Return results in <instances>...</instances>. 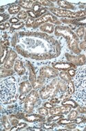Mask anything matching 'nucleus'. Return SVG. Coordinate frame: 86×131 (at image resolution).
<instances>
[{"label": "nucleus", "instance_id": "1", "mask_svg": "<svg viewBox=\"0 0 86 131\" xmlns=\"http://www.w3.org/2000/svg\"><path fill=\"white\" fill-rule=\"evenodd\" d=\"M74 85L75 98L81 102H86V66L81 67L76 71Z\"/></svg>", "mask_w": 86, "mask_h": 131}, {"label": "nucleus", "instance_id": "2", "mask_svg": "<svg viewBox=\"0 0 86 131\" xmlns=\"http://www.w3.org/2000/svg\"><path fill=\"white\" fill-rule=\"evenodd\" d=\"M1 101L3 103H8L15 97L17 92L16 79L10 77L1 81Z\"/></svg>", "mask_w": 86, "mask_h": 131}, {"label": "nucleus", "instance_id": "3", "mask_svg": "<svg viewBox=\"0 0 86 131\" xmlns=\"http://www.w3.org/2000/svg\"><path fill=\"white\" fill-rule=\"evenodd\" d=\"M50 12L54 15L59 17H69V18H77L86 16V10H81L79 12H72L66 9H61L59 8H50Z\"/></svg>", "mask_w": 86, "mask_h": 131}, {"label": "nucleus", "instance_id": "4", "mask_svg": "<svg viewBox=\"0 0 86 131\" xmlns=\"http://www.w3.org/2000/svg\"><path fill=\"white\" fill-rule=\"evenodd\" d=\"M59 89V81L54 79L44 88H43L39 93V95L42 100H47L49 97L55 96Z\"/></svg>", "mask_w": 86, "mask_h": 131}, {"label": "nucleus", "instance_id": "5", "mask_svg": "<svg viewBox=\"0 0 86 131\" xmlns=\"http://www.w3.org/2000/svg\"><path fill=\"white\" fill-rule=\"evenodd\" d=\"M39 96L40 95L36 90H33L28 94L25 101V111L26 113H31L33 112L34 106L39 100Z\"/></svg>", "mask_w": 86, "mask_h": 131}, {"label": "nucleus", "instance_id": "6", "mask_svg": "<svg viewBox=\"0 0 86 131\" xmlns=\"http://www.w3.org/2000/svg\"><path fill=\"white\" fill-rule=\"evenodd\" d=\"M40 75L43 78H54L59 75L58 70L50 66H44L40 70Z\"/></svg>", "mask_w": 86, "mask_h": 131}, {"label": "nucleus", "instance_id": "7", "mask_svg": "<svg viewBox=\"0 0 86 131\" xmlns=\"http://www.w3.org/2000/svg\"><path fill=\"white\" fill-rule=\"evenodd\" d=\"M48 21H50L52 23H57V21H58L57 19L54 15H52V14L46 13L45 15H43V16H41V17H39V18H38L35 21L33 27L35 28L38 27L39 26L41 25L42 24L47 23Z\"/></svg>", "mask_w": 86, "mask_h": 131}, {"label": "nucleus", "instance_id": "8", "mask_svg": "<svg viewBox=\"0 0 86 131\" xmlns=\"http://www.w3.org/2000/svg\"><path fill=\"white\" fill-rule=\"evenodd\" d=\"M17 57V54L15 51L13 50H10L8 54V56L7 57L6 60L5 61L4 64L3 66V67L6 69H11L13 68V66L15 65V59Z\"/></svg>", "mask_w": 86, "mask_h": 131}, {"label": "nucleus", "instance_id": "9", "mask_svg": "<svg viewBox=\"0 0 86 131\" xmlns=\"http://www.w3.org/2000/svg\"><path fill=\"white\" fill-rule=\"evenodd\" d=\"M32 85L28 81H23L19 86V92L21 95H27L32 91Z\"/></svg>", "mask_w": 86, "mask_h": 131}, {"label": "nucleus", "instance_id": "10", "mask_svg": "<svg viewBox=\"0 0 86 131\" xmlns=\"http://www.w3.org/2000/svg\"><path fill=\"white\" fill-rule=\"evenodd\" d=\"M15 70L19 75H23L26 72V68L23 66V63L21 59H17L15 62Z\"/></svg>", "mask_w": 86, "mask_h": 131}, {"label": "nucleus", "instance_id": "11", "mask_svg": "<svg viewBox=\"0 0 86 131\" xmlns=\"http://www.w3.org/2000/svg\"><path fill=\"white\" fill-rule=\"evenodd\" d=\"M40 30L43 32L52 33L54 30V26L50 23H45L40 26Z\"/></svg>", "mask_w": 86, "mask_h": 131}, {"label": "nucleus", "instance_id": "12", "mask_svg": "<svg viewBox=\"0 0 86 131\" xmlns=\"http://www.w3.org/2000/svg\"><path fill=\"white\" fill-rule=\"evenodd\" d=\"M18 5L20 7H22L24 9H31L34 5L33 1H19L18 2Z\"/></svg>", "mask_w": 86, "mask_h": 131}, {"label": "nucleus", "instance_id": "13", "mask_svg": "<svg viewBox=\"0 0 86 131\" xmlns=\"http://www.w3.org/2000/svg\"><path fill=\"white\" fill-rule=\"evenodd\" d=\"M59 77L61 78L63 81H66V82H70V81H72V77H71L70 75V74L68 73V72L67 71H61V72H59Z\"/></svg>", "mask_w": 86, "mask_h": 131}, {"label": "nucleus", "instance_id": "14", "mask_svg": "<svg viewBox=\"0 0 86 131\" xmlns=\"http://www.w3.org/2000/svg\"><path fill=\"white\" fill-rule=\"evenodd\" d=\"M57 4L59 6H61L63 8H66V9H74L75 7L72 4L66 2V1H58L57 2Z\"/></svg>", "mask_w": 86, "mask_h": 131}, {"label": "nucleus", "instance_id": "15", "mask_svg": "<svg viewBox=\"0 0 86 131\" xmlns=\"http://www.w3.org/2000/svg\"><path fill=\"white\" fill-rule=\"evenodd\" d=\"M21 11V7L18 4H13L9 7L8 12L11 15H16Z\"/></svg>", "mask_w": 86, "mask_h": 131}, {"label": "nucleus", "instance_id": "16", "mask_svg": "<svg viewBox=\"0 0 86 131\" xmlns=\"http://www.w3.org/2000/svg\"><path fill=\"white\" fill-rule=\"evenodd\" d=\"M49 113L50 115H58L59 114H61V107L59 106H56V107H53L52 108H50L49 111Z\"/></svg>", "mask_w": 86, "mask_h": 131}, {"label": "nucleus", "instance_id": "17", "mask_svg": "<svg viewBox=\"0 0 86 131\" xmlns=\"http://www.w3.org/2000/svg\"><path fill=\"white\" fill-rule=\"evenodd\" d=\"M85 28L83 26H80L78 29L76 31V33H77V35L80 39L83 38L84 35H85Z\"/></svg>", "mask_w": 86, "mask_h": 131}, {"label": "nucleus", "instance_id": "18", "mask_svg": "<svg viewBox=\"0 0 86 131\" xmlns=\"http://www.w3.org/2000/svg\"><path fill=\"white\" fill-rule=\"evenodd\" d=\"M71 111V107L68 105H65V106H61V114L64 115H67Z\"/></svg>", "mask_w": 86, "mask_h": 131}, {"label": "nucleus", "instance_id": "19", "mask_svg": "<svg viewBox=\"0 0 86 131\" xmlns=\"http://www.w3.org/2000/svg\"><path fill=\"white\" fill-rule=\"evenodd\" d=\"M78 116V111H76V110H72L70 112V113L68 114V119H75Z\"/></svg>", "mask_w": 86, "mask_h": 131}, {"label": "nucleus", "instance_id": "20", "mask_svg": "<svg viewBox=\"0 0 86 131\" xmlns=\"http://www.w3.org/2000/svg\"><path fill=\"white\" fill-rule=\"evenodd\" d=\"M2 124L6 130H9L10 128V127H11L9 122H8V119H7L6 116H4L2 117Z\"/></svg>", "mask_w": 86, "mask_h": 131}, {"label": "nucleus", "instance_id": "21", "mask_svg": "<svg viewBox=\"0 0 86 131\" xmlns=\"http://www.w3.org/2000/svg\"><path fill=\"white\" fill-rule=\"evenodd\" d=\"M17 18L19 19H21V20H24L28 17V13L24 11V10H21L18 14H17Z\"/></svg>", "mask_w": 86, "mask_h": 131}, {"label": "nucleus", "instance_id": "22", "mask_svg": "<svg viewBox=\"0 0 86 131\" xmlns=\"http://www.w3.org/2000/svg\"><path fill=\"white\" fill-rule=\"evenodd\" d=\"M38 113L43 116H48L49 114V111L47 109V108H44V107H41L38 109Z\"/></svg>", "mask_w": 86, "mask_h": 131}, {"label": "nucleus", "instance_id": "23", "mask_svg": "<svg viewBox=\"0 0 86 131\" xmlns=\"http://www.w3.org/2000/svg\"><path fill=\"white\" fill-rule=\"evenodd\" d=\"M34 22H35V21H34V18H32V17H28V18L27 19V20H26V27L28 28L32 27V26H34Z\"/></svg>", "mask_w": 86, "mask_h": 131}, {"label": "nucleus", "instance_id": "24", "mask_svg": "<svg viewBox=\"0 0 86 131\" xmlns=\"http://www.w3.org/2000/svg\"><path fill=\"white\" fill-rule=\"evenodd\" d=\"M63 105L64 106H65V105H70V106H73V107H77V104L75 103L74 101H72V100H66V101H65V102H63Z\"/></svg>", "mask_w": 86, "mask_h": 131}, {"label": "nucleus", "instance_id": "25", "mask_svg": "<svg viewBox=\"0 0 86 131\" xmlns=\"http://www.w3.org/2000/svg\"><path fill=\"white\" fill-rule=\"evenodd\" d=\"M39 2L41 4V6H54V4L50 1H40Z\"/></svg>", "mask_w": 86, "mask_h": 131}, {"label": "nucleus", "instance_id": "26", "mask_svg": "<svg viewBox=\"0 0 86 131\" xmlns=\"http://www.w3.org/2000/svg\"><path fill=\"white\" fill-rule=\"evenodd\" d=\"M80 48L83 50H86V30L85 32V35H84V41L83 42L80 43Z\"/></svg>", "mask_w": 86, "mask_h": 131}, {"label": "nucleus", "instance_id": "27", "mask_svg": "<svg viewBox=\"0 0 86 131\" xmlns=\"http://www.w3.org/2000/svg\"><path fill=\"white\" fill-rule=\"evenodd\" d=\"M68 73L70 74V75L71 76V77H72L75 76L76 72L75 71V70H73V69H70V70H69V71H68Z\"/></svg>", "mask_w": 86, "mask_h": 131}, {"label": "nucleus", "instance_id": "28", "mask_svg": "<svg viewBox=\"0 0 86 131\" xmlns=\"http://www.w3.org/2000/svg\"><path fill=\"white\" fill-rule=\"evenodd\" d=\"M78 111H79L81 113H86V108L85 107H82V108H79Z\"/></svg>", "mask_w": 86, "mask_h": 131}, {"label": "nucleus", "instance_id": "29", "mask_svg": "<svg viewBox=\"0 0 86 131\" xmlns=\"http://www.w3.org/2000/svg\"><path fill=\"white\" fill-rule=\"evenodd\" d=\"M50 102L53 104H57V103H59V100L57 99V98H54V99H52V100H50Z\"/></svg>", "mask_w": 86, "mask_h": 131}, {"label": "nucleus", "instance_id": "30", "mask_svg": "<svg viewBox=\"0 0 86 131\" xmlns=\"http://www.w3.org/2000/svg\"><path fill=\"white\" fill-rule=\"evenodd\" d=\"M45 105V108H53V105L52 104H49V103H45V104H44Z\"/></svg>", "mask_w": 86, "mask_h": 131}, {"label": "nucleus", "instance_id": "31", "mask_svg": "<svg viewBox=\"0 0 86 131\" xmlns=\"http://www.w3.org/2000/svg\"><path fill=\"white\" fill-rule=\"evenodd\" d=\"M10 21H11V22H13V23H17L19 21V20L17 19L13 18V19H12L11 20H10Z\"/></svg>", "mask_w": 86, "mask_h": 131}]
</instances>
